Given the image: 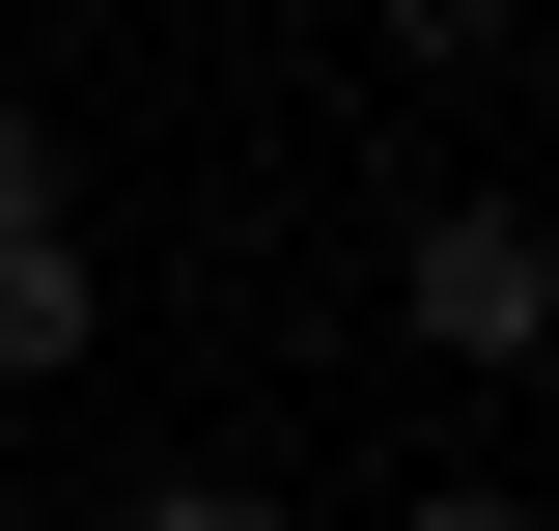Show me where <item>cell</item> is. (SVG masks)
<instances>
[{"label": "cell", "mask_w": 559, "mask_h": 531, "mask_svg": "<svg viewBox=\"0 0 559 531\" xmlns=\"http://www.w3.org/2000/svg\"><path fill=\"white\" fill-rule=\"evenodd\" d=\"M392 308H419V364H532V335H559V224L532 197H419Z\"/></svg>", "instance_id": "obj_1"}, {"label": "cell", "mask_w": 559, "mask_h": 531, "mask_svg": "<svg viewBox=\"0 0 559 531\" xmlns=\"http://www.w3.org/2000/svg\"><path fill=\"white\" fill-rule=\"evenodd\" d=\"M84 335H112V280H84V224H0V392H57Z\"/></svg>", "instance_id": "obj_2"}, {"label": "cell", "mask_w": 559, "mask_h": 531, "mask_svg": "<svg viewBox=\"0 0 559 531\" xmlns=\"http://www.w3.org/2000/svg\"><path fill=\"white\" fill-rule=\"evenodd\" d=\"M364 28H392L419 84H476V57H503V0H364Z\"/></svg>", "instance_id": "obj_3"}, {"label": "cell", "mask_w": 559, "mask_h": 531, "mask_svg": "<svg viewBox=\"0 0 559 531\" xmlns=\"http://www.w3.org/2000/svg\"><path fill=\"white\" fill-rule=\"evenodd\" d=\"M112 531H308V504H252V475H140Z\"/></svg>", "instance_id": "obj_4"}, {"label": "cell", "mask_w": 559, "mask_h": 531, "mask_svg": "<svg viewBox=\"0 0 559 531\" xmlns=\"http://www.w3.org/2000/svg\"><path fill=\"white\" fill-rule=\"evenodd\" d=\"M0 224H57V140H28V113H0Z\"/></svg>", "instance_id": "obj_5"}, {"label": "cell", "mask_w": 559, "mask_h": 531, "mask_svg": "<svg viewBox=\"0 0 559 531\" xmlns=\"http://www.w3.org/2000/svg\"><path fill=\"white\" fill-rule=\"evenodd\" d=\"M419 531H532V504H503V475H419Z\"/></svg>", "instance_id": "obj_6"}, {"label": "cell", "mask_w": 559, "mask_h": 531, "mask_svg": "<svg viewBox=\"0 0 559 531\" xmlns=\"http://www.w3.org/2000/svg\"><path fill=\"white\" fill-rule=\"evenodd\" d=\"M0 531H28V504H0Z\"/></svg>", "instance_id": "obj_7"}, {"label": "cell", "mask_w": 559, "mask_h": 531, "mask_svg": "<svg viewBox=\"0 0 559 531\" xmlns=\"http://www.w3.org/2000/svg\"><path fill=\"white\" fill-rule=\"evenodd\" d=\"M0 420H28V392H0Z\"/></svg>", "instance_id": "obj_8"}]
</instances>
